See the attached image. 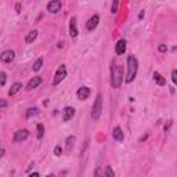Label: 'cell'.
<instances>
[{
	"label": "cell",
	"mask_w": 177,
	"mask_h": 177,
	"mask_svg": "<svg viewBox=\"0 0 177 177\" xmlns=\"http://www.w3.org/2000/svg\"><path fill=\"white\" fill-rule=\"evenodd\" d=\"M75 141H76V137H75V136H69V137H67V141H65V144H67V154H68V155L72 152V150H74V147H75Z\"/></svg>",
	"instance_id": "14"
},
{
	"label": "cell",
	"mask_w": 177,
	"mask_h": 177,
	"mask_svg": "<svg viewBox=\"0 0 177 177\" xmlns=\"http://www.w3.org/2000/svg\"><path fill=\"white\" fill-rule=\"evenodd\" d=\"M36 37H37V30H30V32L26 35L25 41H26V43H33Z\"/></svg>",
	"instance_id": "18"
},
{
	"label": "cell",
	"mask_w": 177,
	"mask_h": 177,
	"mask_svg": "<svg viewBox=\"0 0 177 177\" xmlns=\"http://www.w3.org/2000/svg\"><path fill=\"white\" fill-rule=\"evenodd\" d=\"M69 35H71V37H75L78 36V28H76V18L75 17H72L71 21H69Z\"/></svg>",
	"instance_id": "11"
},
{
	"label": "cell",
	"mask_w": 177,
	"mask_h": 177,
	"mask_svg": "<svg viewBox=\"0 0 177 177\" xmlns=\"http://www.w3.org/2000/svg\"><path fill=\"white\" fill-rule=\"evenodd\" d=\"M67 78V67L65 65H60V68L57 69V72H55L54 75V79H53V85H58V83H61L64 79Z\"/></svg>",
	"instance_id": "4"
},
{
	"label": "cell",
	"mask_w": 177,
	"mask_h": 177,
	"mask_svg": "<svg viewBox=\"0 0 177 177\" xmlns=\"http://www.w3.org/2000/svg\"><path fill=\"white\" fill-rule=\"evenodd\" d=\"M158 48H159V51H162V53H165V51L168 50V47H166L165 44H161V46H159Z\"/></svg>",
	"instance_id": "29"
},
{
	"label": "cell",
	"mask_w": 177,
	"mask_h": 177,
	"mask_svg": "<svg viewBox=\"0 0 177 177\" xmlns=\"http://www.w3.org/2000/svg\"><path fill=\"white\" fill-rule=\"evenodd\" d=\"M90 96V89L89 87H86V86H82L80 89H78V98L79 100H86L87 97Z\"/></svg>",
	"instance_id": "12"
},
{
	"label": "cell",
	"mask_w": 177,
	"mask_h": 177,
	"mask_svg": "<svg viewBox=\"0 0 177 177\" xmlns=\"http://www.w3.org/2000/svg\"><path fill=\"white\" fill-rule=\"evenodd\" d=\"M104 177H115V173H113V169L111 166H107L105 168V174Z\"/></svg>",
	"instance_id": "19"
},
{
	"label": "cell",
	"mask_w": 177,
	"mask_h": 177,
	"mask_svg": "<svg viewBox=\"0 0 177 177\" xmlns=\"http://www.w3.org/2000/svg\"><path fill=\"white\" fill-rule=\"evenodd\" d=\"M43 134H44V127H43V124H37V137L41 138V137H43Z\"/></svg>",
	"instance_id": "22"
},
{
	"label": "cell",
	"mask_w": 177,
	"mask_h": 177,
	"mask_svg": "<svg viewBox=\"0 0 177 177\" xmlns=\"http://www.w3.org/2000/svg\"><path fill=\"white\" fill-rule=\"evenodd\" d=\"M6 107H7V101L3 98H0V108H6Z\"/></svg>",
	"instance_id": "28"
},
{
	"label": "cell",
	"mask_w": 177,
	"mask_h": 177,
	"mask_svg": "<svg viewBox=\"0 0 177 177\" xmlns=\"http://www.w3.org/2000/svg\"><path fill=\"white\" fill-rule=\"evenodd\" d=\"M123 76H122V68L119 67L118 64L113 62L112 64V68H111V83L115 89H119L120 85H122V80H123Z\"/></svg>",
	"instance_id": "2"
},
{
	"label": "cell",
	"mask_w": 177,
	"mask_h": 177,
	"mask_svg": "<svg viewBox=\"0 0 177 177\" xmlns=\"http://www.w3.org/2000/svg\"><path fill=\"white\" fill-rule=\"evenodd\" d=\"M47 177H55V176H54V174H48Z\"/></svg>",
	"instance_id": "34"
},
{
	"label": "cell",
	"mask_w": 177,
	"mask_h": 177,
	"mask_svg": "<svg viewBox=\"0 0 177 177\" xmlns=\"http://www.w3.org/2000/svg\"><path fill=\"white\" fill-rule=\"evenodd\" d=\"M6 80H7V75L4 72H0V86H4Z\"/></svg>",
	"instance_id": "23"
},
{
	"label": "cell",
	"mask_w": 177,
	"mask_h": 177,
	"mask_svg": "<svg viewBox=\"0 0 177 177\" xmlns=\"http://www.w3.org/2000/svg\"><path fill=\"white\" fill-rule=\"evenodd\" d=\"M172 82L177 83V71H176V69H173V71H172Z\"/></svg>",
	"instance_id": "24"
},
{
	"label": "cell",
	"mask_w": 177,
	"mask_h": 177,
	"mask_svg": "<svg viewBox=\"0 0 177 177\" xmlns=\"http://www.w3.org/2000/svg\"><path fill=\"white\" fill-rule=\"evenodd\" d=\"M74 115H75L74 107H67V108L64 109V112H62V119H64V122H69V120L74 118Z\"/></svg>",
	"instance_id": "8"
},
{
	"label": "cell",
	"mask_w": 177,
	"mask_h": 177,
	"mask_svg": "<svg viewBox=\"0 0 177 177\" xmlns=\"http://www.w3.org/2000/svg\"><path fill=\"white\" fill-rule=\"evenodd\" d=\"M170 124H172L170 122H169L168 124H165V127H163V130H165V131H166V130H169V127H170Z\"/></svg>",
	"instance_id": "30"
},
{
	"label": "cell",
	"mask_w": 177,
	"mask_h": 177,
	"mask_svg": "<svg viewBox=\"0 0 177 177\" xmlns=\"http://www.w3.org/2000/svg\"><path fill=\"white\" fill-rule=\"evenodd\" d=\"M14 57H15V54H14L13 50H6V51H3V53L0 54V60L4 62V64L11 62L14 60Z\"/></svg>",
	"instance_id": "6"
},
{
	"label": "cell",
	"mask_w": 177,
	"mask_h": 177,
	"mask_svg": "<svg viewBox=\"0 0 177 177\" xmlns=\"http://www.w3.org/2000/svg\"><path fill=\"white\" fill-rule=\"evenodd\" d=\"M93 177H101V169H100V166H98V168H96L94 176H93Z\"/></svg>",
	"instance_id": "26"
},
{
	"label": "cell",
	"mask_w": 177,
	"mask_h": 177,
	"mask_svg": "<svg viewBox=\"0 0 177 177\" xmlns=\"http://www.w3.org/2000/svg\"><path fill=\"white\" fill-rule=\"evenodd\" d=\"M21 89H22V85H21V83H14V85L11 86V89L8 90V96L17 94V93H18Z\"/></svg>",
	"instance_id": "17"
},
{
	"label": "cell",
	"mask_w": 177,
	"mask_h": 177,
	"mask_svg": "<svg viewBox=\"0 0 177 177\" xmlns=\"http://www.w3.org/2000/svg\"><path fill=\"white\" fill-rule=\"evenodd\" d=\"M118 4H119V3H118V0H115V2L112 3V8H111V11H112L113 14H115L116 10H118Z\"/></svg>",
	"instance_id": "25"
},
{
	"label": "cell",
	"mask_w": 177,
	"mask_h": 177,
	"mask_svg": "<svg viewBox=\"0 0 177 177\" xmlns=\"http://www.w3.org/2000/svg\"><path fill=\"white\" fill-rule=\"evenodd\" d=\"M138 71V61L134 55H129L127 57V75H126V82L130 83L136 79Z\"/></svg>",
	"instance_id": "1"
},
{
	"label": "cell",
	"mask_w": 177,
	"mask_h": 177,
	"mask_svg": "<svg viewBox=\"0 0 177 177\" xmlns=\"http://www.w3.org/2000/svg\"><path fill=\"white\" fill-rule=\"evenodd\" d=\"M124 51H126V40H124V39L118 40V43H116V46H115V53L118 55H122Z\"/></svg>",
	"instance_id": "10"
},
{
	"label": "cell",
	"mask_w": 177,
	"mask_h": 177,
	"mask_svg": "<svg viewBox=\"0 0 177 177\" xmlns=\"http://www.w3.org/2000/svg\"><path fill=\"white\" fill-rule=\"evenodd\" d=\"M28 136H29V131L26 129H22V130H18L17 133H14V141H17V143H19V141H24L26 140Z\"/></svg>",
	"instance_id": "7"
},
{
	"label": "cell",
	"mask_w": 177,
	"mask_h": 177,
	"mask_svg": "<svg viewBox=\"0 0 177 177\" xmlns=\"http://www.w3.org/2000/svg\"><path fill=\"white\" fill-rule=\"evenodd\" d=\"M101 112H102V96H101V93H98L97 97H96L94 104H93V108H91V118H93V120L100 119Z\"/></svg>",
	"instance_id": "3"
},
{
	"label": "cell",
	"mask_w": 177,
	"mask_h": 177,
	"mask_svg": "<svg viewBox=\"0 0 177 177\" xmlns=\"http://www.w3.org/2000/svg\"><path fill=\"white\" fill-rule=\"evenodd\" d=\"M35 115H37V108H29L26 111V118H30Z\"/></svg>",
	"instance_id": "21"
},
{
	"label": "cell",
	"mask_w": 177,
	"mask_h": 177,
	"mask_svg": "<svg viewBox=\"0 0 177 177\" xmlns=\"http://www.w3.org/2000/svg\"><path fill=\"white\" fill-rule=\"evenodd\" d=\"M61 2L60 0H53V2H50L47 4V11H50L51 14H55V13H58L61 10Z\"/></svg>",
	"instance_id": "5"
},
{
	"label": "cell",
	"mask_w": 177,
	"mask_h": 177,
	"mask_svg": "<svg viewBox=\"0 0 177 177\" xmlns=\"http://www.w3.org/2000/svg\"><path fill=\"white\" fill-rule=\"evenodd\" d=\"M61 152H62L61 147H55V148H54V154L57 155V157H60V155H61Z\"/></svg>",
	"instance_id": "27"
},
{
	"label": "cell",
	"mask_w": 177,
	"mask_h": 177,
	"mask_svg": "<svg viewBox=\"0 0 177 177\" xmlns=\"http://www.w3.org/2000/svg\"><path fill=\"white\" fill-rule=\"evenodd\" d=\"M29 177H39V173H32V174H29Z\"/></svg>",
	"instance_id": "32"
},
{
	"label": "cell",
	"mask_w": 177,
	"mask_h": 177,
	"mask_svg": "<svg viewBox=\"0 0 177 177\" xmlns=\"http://www.w3.org/2000/svg\"><path fill=\"white\" fill-rule=\"evenodd\" d=\"M15 10H17V11L19 13V10H21V4H19V3H17V6H15Z\"/></svg>",
	"instance_id": "31"
},
{
	"label": "cell",
	"mask_w": 177,
	"mask_h": 177,
	"mask_svg": "<svg viewBox=\"0 0 177 177\" xmlns=\"http://www.w3.org/2000/svg\"><path fill=\"white\" fill-rule=\"evenodd\" d=\"M3 155H4V150H3V148H2V150H0V158H2Z\"/></svg>",
	"instance_id": "33"
},
{
	"label": "cell",
	"mask_w": 177,
	"mask_h": 177,
	"mask_svg": "<svg viewBox=\"0 0 177 177\" xmlns=\"http://www.w3.org/2000/svg\"><path fill=\"white\" fill-rule=\"evenodd\" d=\"M154 80L157 82L159 86H165L166 85V79L159 74V72H154Z\"/></svg>",
	"instance_id": "16"
},
{
	"label": "cell",
	"mask_w": 177,
	"mask_h": 177,
	"mask_svg": "<svg viewBox=\"0 0 177 177\" xmlns=\"http://www.w3.org/2000/svg\"><path fill=\"white\" fill-rule=\"evenodd\" d=\"M41 65H43V60L41 58H39V60H36V62L33 64V71H40V68H41Z\"/></svg>",
	"instance_id": "20"
},
{
	"label": "cell",
	"mask_w": 177,
	"mask_h": 177,
	"mask_svg": "<svg viewBox=\"0 0 177 177\" xmlns=\"http://www.w3.org/2000/svg\"><path fill=\"white\" fill-rule=\"evenodd\" d=\"M112 136H113V138H115L116 141H123V138H124V136H123V131H122V129L120 127H113V130H112Z\"/></svg>",
	"instance_id": "15"
},
{
	"label": "cell",
	"mask_w": 177,
	"mask_h": 177,
	"mask_svg": "<svg viewBox=\"0 0 177 177\" xmlns=\"http://www.w3.org/2000/svg\"><path fill=\"white\" fill-rule=\"evenodd\" d=\"M98 22H100V17L98 15H93L91 18L87 21V24H86V29L87 30H94L97 28V25H98Z\"/></svg>",
	"instance_id": "9"
},
{
	"label": "cell",
	"mask_w": 177,
	"mask_h": 177,
	"mask_svg": "<svg viewBox=\"0 0 177 177\" xmlns=\"http://www.w3.org/2000/svg\"><path fill=\"white\" fill-rule=\"evenodd\" d=\"M41 83V78L40 76H35L33 79H30L29 83L26 85V90H33V89H36L37 86H39Z\"/></svg>",
	"instance_id": "13"
}]
</instances>
